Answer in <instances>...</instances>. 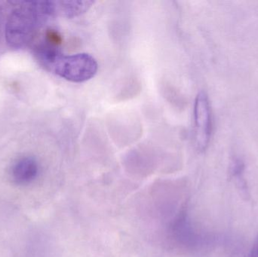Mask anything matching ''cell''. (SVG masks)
I'll return each instance as SVG.
<instances>
[{"mask_svg": "<svg viewBox=\"0 0 258 257\" xmlns=\"http://www.w3.org/2000/svg\"><path fill=\"white\" fill-rule=\"evenodd\" d=\"M39 172L37 161L33 157L24 156L14 163L11 169V177L17 185H28L36 179Z\"/></svg>", "mask_w": 258, "mask_h": 257, "instance_id": "obj_4", "label": "cell"}, {"mask_svg": "<svg viewBox=\"0 0 258 257\" xmlns=\"http://www.w3.org/2000/svg\"><path fill=\"white\" fill-rule=\"evenodd\" d=\"M248 257H258V235L248 253Z\"/></svg>", "mask_w": 258, "mask_h": 257, "instance_id": "obj_7", "label": "cell"}, {"mask_svg": "<svg viewBox=\"0 0 258 257\" xmlns=\"http://www.w3.org/2000/svg\"><path fill=\"white\" fill-rule=\"evenodd\" d=\"M47 42L52 46L60 45L62 42V38L60 35L55 30H49L46 33Z\"/></svg>", "mask_w": 258, "mask_h": 257, "instance_id": "obj_6", "label": "cell"}, {"mask_svg": "<svg viewBox=\"0 0 258 257\" xmlns=\"http://www.w3.org/2000/svg\"><path fill=\"white\" fill-rule=\"evenodd\" d=\"M36 54L44 67L72 82L88 81L93 78L98 71L96 60L89 54L63 55L54 46L46 44L38 47Z\"/></svg>", "mask_w": 258, "mask_h": 257, "instance_id": "obj_2", "label": "cell"}, {"mask_svg": "<svg viewBox=\"0 0 258 257\" xmlns=\"http://www.w3.org/2000/svg\"><path fill=\"white\" fill-rule=\"evenodd\" d=\"M55 3L57 14L68 18H75L86 13L94 4L93 1L89 0L59 1Z\"/></svg>", "mask_w": 258, "mask_h": 257, "instance_id": "obj_5", "label": "cell"}, {"mask_svg": "<svg viewBox=\"0 0 258 257\" xmlns=\"http://www.w3.org/2000/svg\"><path fill=\"white\" fill-rule=\"evenodd\" d=\"M195 140L198 150H206L212 134V112L209 98L205 92H200L194 105Z\"/></svg>", "mask_w": 258, "mask_h": 257, "instance_id": "obj_3", "label": "cell"}, {"mask_svg": "<svg viewBox=\"0 0 258 257\" xmlns=\"http://www.w3.org/2000/svg\"><path fill=\"white\" fill-rule=\"evenodd\" d=\"M57 15L55 2H22L12 11L5 29L6 42L21 49L33 41L39 29Z\"/></svg>", "mask_w": 258, "mask_h": 257, "instance_id": "obj_1", "label": "cell"}]
</instances>
